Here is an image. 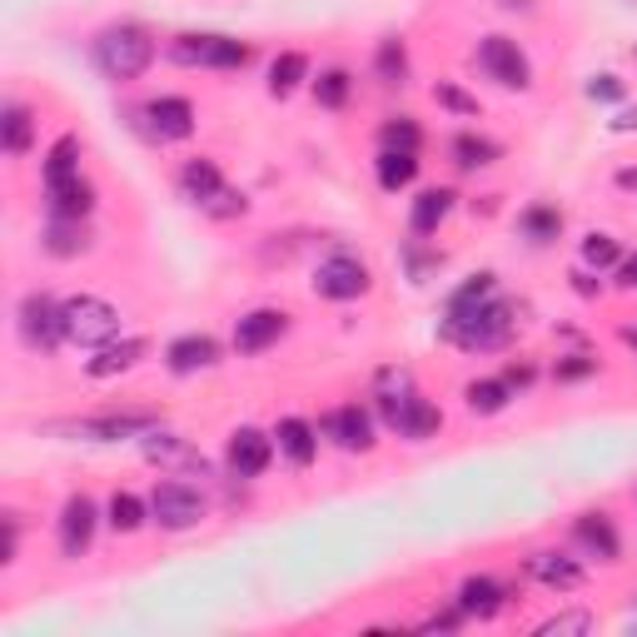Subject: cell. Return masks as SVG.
I'll use <instances>...</instances> for the list:
<instances>
[{"instance_id": "cell-31", "label": "cell", "mask_w": 637, "mask_h": 637, "mask_svg": "<svg viewBox=\"0 0 637 637\" xmlns=\"http://www.w3.org/2000/svg\"><path fill=\"white\" fill-rule=\"evenodd\" d=\"M304 76H310V60H304L300 50H284V56L270 66V90L274 95H290V90H300Z\"/></svg>"}, {"instance_id": "cell-19", "label": "cell", "mask_w": 637, "mask_h": 637, "mask_svg": "<svg viewBox=\"0 0 637 637\" xmlns=\"http://www.w3.org/2000/svg\"><path fill=\"white\" fill-rule=\"evenodd\" d=\"M90 209H95V189L80 175L50 185V219H85Z\"/></svg>"}, {"instance_id": "cell-24", "label": "cell", "mask_w": 637, "mask_h": 637, "mask_svg": "<svg viewBox=\"0 0 637 637\" xmlns=\"http://www.w3.org/2000/svg\"><path fill=\"white\" fill-rule=\"evenodd\" d=\"M498 608H503V588H498L493 578H469L459 588V612L463 618H493Z\"/></svg>"}, {"instance_id": "cell-48", "label": "cell", "mask_w": 637, "mask_h": 637, "mask_svg": "<svg viewBox=\"0 0 637 637\" xmlns=\"http://www.w3.org/2000/svg\"><path fill=\"white\" fill-rule=\"evenodd\" d=\"M618 284H623V290H637V254L618 264Z\"/></svg>"}, {"instance_id": "cell-3", "label": "cell", "mask_w": 637, "mask_h": 637, "mask_svg": "<svg viewBox=\"0 0 637 637\" xmlns=\"http://www.w3.org/2000/svg\"><path fill=\"white\" fill-rule=\"evenodd\" d=\"M120 334V310L105 300H95V294H76V300L66 304V339L80 349H105L110 339Z\"/></svg>"}, {"instance_id": "cell-8", "label": "cell", "mask_w": 637, "mask_h": 637, "mask_svg": "<svg viewBox=\"0 0 637 637\" xmlns=\"http://www.w3.org/2000/svg\"><path fill=\"white\" fill-rule=\"evenodd\" d=\"M369 284L374 280L354 254H334L314 270V294H324V300H359V294H369Z\"/></svg>"}, {"instance_id": "cell-25", "label": "cell", "mask_w": 637, "mask_h": 637, "mask_svg": "<svg viewBox=\"0 0 637 637\" xmlns=\"http://www.w3.org/2000/svg\"><path fill=\"white\" fill-rule=\"evenodd\" d=\"M449 209H453V189H423V195L413 199V215H409L413 235H433V229L449 219Z\"/></svg>"}, {"instance_id": "cell-12", "label": "cell", "mask_w": 637, "mask_h": 637, "mask_svg": "<svg viewBox=\"0 0 637 637\" xmlns=\"http://www.w3.org/2000/svg\"><path fill=\"white\" fill-rule=\"evenodd\" d=\"M284 329H290V318H284L280 310H254V314H244L235 324V349H239V354H264V349H270Z\"/></svg>"}, {"instance_id": "cell-27", "label": "cell", "mask_w": 637, "mask_h": 637, "mask_svg": "<svg viewBox=\"0 0 637 637\" xmlns=\"http://www.w3.org/2000/svg\"><path fill=\"white\" fill-rule=\"evenodd\" d=\"M413 175H419V150H384L379 155V185L394 195V189L413 185Z\"/></svg>"}, {"instance_id": "cell-40", "label": "cell", "mask_w": 637, "mask_h": 637, "mask_svg": "<svg viewBox=\"0 0 637 637\" xmlns=\"http://www.w3.org/2000/svg\"><path fill=\"white\" fill-rule=\"evenodd\" d=\"M419 140H423L419 125L403 120V115H399V120H389L384 130H379V145H384V150H419Z\"/></svg>"}, {"instance_id": "cell-47", "label": "cell", "mask_w": 637, "mask_h": 637, "mask_svg": "<svg viewBox=\"0 0 637 637\" xmlns=\"http://www.w3.org/2000/svg\"><path fill=\"white\" fill-rule=\"evenodd\" d=\"M503 384H508V389H523V384H533V369H528V364H513V369H508V374H503Z\"/></svg>"}, {"instance_id": "cell-50", "label": "cell", "mask_w": 637, "mask_h": 637, "mask_svg": "<svg viewBox=\"0 0 637 637\" xmlns=\"http://www.w3.org/2000/svg\"><path fill=\"white\" fill-rule=\"evenodd\" d=\"M618 189H628V195H637V169H618Z\"/></svg>"}, {"instance_id": "cell-6", "label": "cell", "mask_w": 637, "mask_h": 637, "mask_svg": "<svg viewBox=\"0 0 637 637\" xmlns=\"http://www.w3.org/2000/svg\"><path fill=\"white\" fill-rule=\"evenodd\" d=\"M478 70H483L488 80H498L503 90H528V80H533L528 56L518 50V40H508V36H488L483 46H478Z\"/></svg>"}, {"instance_id": "cell-23", "label": "cell", "mask_w": 637, "mask_h": 637, "mask_svg": "<svg viewBox=\"0 0 637 637\" xmlns=\"http://www.w3.org/2000/svg\"><path fill=\"white\" fill-rule=\"evenodd\" d=\"M274 439H280V449H284V459L294 463V469H310L314 463V453H318V439H314V429L304 419H284L280 423V433H274Z\"/></svg>"}, {"instance_id": "cell-7", "label": "cell", "mask_w": 637, "mask_h": 637, "mask_svg": "<svg viewBox=\"0 0 637 637\" xmlns=\"http://www.w3.org/2000/svg\"><path fill=\"white\" fill-rule=\"evenodd\" d=\"M140 125L150 140H189L195 135V105L179 95H159L140 110Z\"/></svg>"}, {"instance_id": "cell-9", "label": "cell", "mask_w": 637, "mask_h": 637, "mask_svg": "<svg viewBox=\"0 0 637 637\" xmlns=\"http://www.w3.org/2000/svg\"><path fill=\"white\" fill-rule=\"evenodd\" d=\"M95 523H100V513H95L90 498L85 493L66 498V513H60V553L85 558V548H90V538H95Z\"/></svg>"}, {"instance_id": "cell-35", "label": "cell", "mask_w": 637, "mask_h": 637, "mask_svg": "<svg viewBox=\"0 0 637 637\" xmlns=\"http://www.w3.org/2000/svg\"><path fill=\"white\" fill-rule=\"evenodd\" d=\"M523 235L533 239V244L558 239V235H562V215H558L553 205H533V209H523Z\"/></svg>"}, {"instance_id": "cell-30", "label": "cell", "mask_w": 637, "mask_h": 637, "mask_svg": "<svg viewBox=\"0 0 637 637\" xmlns=\"http://www.w3.org/2000/svg\"><path fill=\"white\" fill-rule=\"evenodd\" d=\"M30 110L26 105H6V120H0V145H6V155H26L30 150Z\"/></svg>"}, {"instance_id": "cell-52", "label": "cell", "mask_w": 637, "mask_h": 637, "mask_svg": "<svg viewBox=\"0 0 637 637\" xmlns=\"http://www.w3.org/2000/svg\"><path fill=\"white\" fill-rule=\"evenodd\" d=\"M503 6H523V10H528V6H533V0H503Z\"/></svg>"}, {"instance_id": "cell-34", "label": "cell", "mask_w": 637, "mask_h": 637, "mask_svg": "<svg viewBox=\"0 0 637 637\" xmlns=\"http://www.w3.org/2000/svg\"><path fill=\"white\" fill-rule=\"evenodd\" d=\"M453 159H459V169H483L498 159V145L483 140V135H459L453 140Z\"/></svg>"}, {"instance_id": "cell-33", "label": "cell", "mask_w": 637, "mask_h": 637, "mask_svg": "<svg viewBox=\"0 0 637 637\" xmlns=\"http://www.w3.org/2000/svg\"><path fill=\"white\" fill-rule=\"evenodd\" d=\"M508 399H513V389H508L503 379H473L469 384V409L473 413H503Z\"/></svg>"}, {"instance_id": "cell-2", "label": "cell", "mask_w": 637, "mask_h": 637, "mask_svg": "<svg viewBox=\"0 0 637 637\" xmlns=\"http://www.w3.org/2000/svg\"><path fill=\"white\" fill-rule=\"evenodd\" d=\"M443 334H449L459 349H473V354H488V349H503V344H508V334H513V310H508L503 300H488L478 314H469V318H453V324H443Z\"/></svg>"}, {"instance_id": "cell-46", "label": "cell", "mask_w": 637, "mask_h": 637, "mask_svg": "<svg viewBox=\"0 0 637 637\" xmlns=\"http://www.w3.org/2000/svg\"><path fill=\"white\" fill-rule=\"evenodd\" d=\"M592 369H598V364H592V359L572 354V359H562V364H558V379H562V384H572V379H588Z\"/></svg>"}, {"instance_id": "cell-37", "label": "cell", "mask_w": 637, "mask_h": 637, "mask_svg": "<svg viewBox=\"0 0 637 637\" xmlns=\"http://www.w3.org/2000/svg\"><path fill=\"white\" fill-rule=\"evenodd\" d=\"M140 523H145V503L120 488V493L110 498V528H115V533H135Z\"/></svg>"}, {"instance_id": "cell-45", "label": "cell", "mask_w": 637, "mask_h": 637, "mask_svg": "<svg viewBox=\"0 0 637 637\" xmlns=\"http://www.w3.org/2000/svg\"><path fill=\"white\" fill-rule=\"evenodd\" d=\"M588 100H623V80L618 76H592L588 80Z\"/></svg>"}, {"instance_id": "cell-16", "label": "cell", "mask_w": 637, "mask_h": 637, "mask_svg": "<svg viewBox=\"0 0 637 637\" xmlns=\"http://www.w3.org/2000/svg\"><path fill=\"white\" fill-rule=\"evenodd\" d=\"M169 369L175 374H195V369H209V364H219V344L209 334H185V339H175L169 344Z\"/></svg>"}, {"instance_id": "cell-51", "label": "cell", "mask_w": 637, "mask_h": 637, "mask_svg": "<svg viewBox=\"0 0 637 637\" xmlns=\"http://www.w3.org/2000/svg\"><path fill=\"white\" fill-rule=\"evenodd\" d=\"M623 344H628V349H637V329H623Z\"/></svg>"}, {"instance_id": "cell-36", "label": "cell", "mask_w": 637, "mask_h": 637, "mask_svg": "<svg viewBox=\"0 0 637 637\" xmlns=\"http://www.w3.org/2000/svg\"><path fill=\"white\" fill-rule=\"evenodd\" d=\"M349 90H354V80H349V70H324V76L314 80V100L324 105V110H344Z\"/></svg>"}, {"instance_id": "cell-21", "label": "cell", "mask_w": 637, "mask_h": 637, "mask_svg": "<svg viewBox=\"0 0 637 637\" xmlns=\"http://www.w3.org/2000/svg\"><path fill=\"white\" fill-rule=\"evenodd\" d=\"M389 429H394L399 439H433V433L443 429V413L433 409L429 399H409V403H403V413L389 423Z\"/></svg>"}, {"instance_id": "cell-5", "label": "cell", "mask_w": 637, "mask_h": 637, "mask_svg": "<svg viewBox=\"0 0 637 637\" xmlns=\"http://www.w3.org/2000/svg\"><path fill=\"white\" fill-rule=\"evenodd\" d=\"M150 518L165 533H185V528H195L205 518V498L189 483H159L150 493Z\"/></svg>"}, {"instance_id": "cell-32", "label": "cell", "mask_w": 637, "mask_h": 637, "mask_svg": "<svg viewBox=\"0 0 637 637\" xmlns=\"http://www.w3.org/2000/svg\"><path fill=\"white\" fill-rule=\"evenodd\" d=\"M374 76L384 85H403V76H409V50H403V40L389 36L384 46L374 50Z\"/></svg>"}, {"instance_id": "cell-18", "label": "cell", "mask_w": 637, "mask_h": 637, "mask_svg": "<svg viewBox=\"0 0 637 637\" xmlns=\"http://www.w3.org/2000/svg\"><path fill=\"white\" fill-rule=\"evenodd\" d=\"M374 399H379V413H384V423H394L403 413V403L419 399V389H413V374L409 369H384V374L374 379Z\"/></svg>"}, {"instance_id": "cell-17", "label": "cell", "mask_w": 637, "mask_h": 637, "mask_svg": "<svg viewBox=\"0 0 637 637\" xmlns=\"http://www.w3.org/2000/svg\"><path fill=\"white\" fill-rule=\"evenodd\" d=\"M145 359V339H110L105 349H95V359L85 369H90L95 379H110V374H125V369H135Z\"/></svg>"}, {"instance_id": "cell-14", "label": "cell", "mask_w": 637, "mask_h": 637, "mask_svg": "<svg viewBox=\"0 0 637 637\" xmlns=\"http://www.w3.org/2000/svg\"><path fill=\"white\" fill-rule=\"evenodd\" d=\"M528 578H538L553 592H578L582 588V568L568 553H553V548H543V553L528 558Z\"/></svg>"}, {"instance_id": "cell-4", "label": "cell", "mask_w": 637, "mask_h": 637, "mask_svg": "<svg viewBox=\"0 0 637 637\" xmlns=\"http://www.w3.org/2000/svg\"><path fill=\"white\" fill-rule=\"evenodd\" d=\"M20 339L40 354H50L66 339V304H56L50 294H26L20 300Z\"/></svg>"}, {"instance_id": "cell-39", "label": "cell", "mask_w": 637, "mask_h": 637, "mask_svg": "<svg viewBox=\"0 0 637 637\" xmlns=\"http://www.w3.org/2000/svg\"><path fill=\"white\" fill-rule=\"evenodd\" d=\"M249 66V46L229 36H215V50H209V70H244Z\"/></svg>"}, {"instance_id": "cell-11", "label": "cell", "mask_w": 637, "mask_h": 637, "mask_svg": "<svg viewBox=\"0 0 637 637\" xmlns=\"http://www.w3.org/2000/svg\"><path fill=\"white\" fill-rule=\"evenodd\" d=\"M145 459L159 463V469H175V473H209L205 453H195L185 439H169V433H145Z\"/></svg>"}, {"instance_id": "cell-15", "label": "cell", "mask_w": 637, "mask_h": 637, "mask_svg": "<svg viewBox=\"0 0 637 637\" xmlns=\"http://www.w3.org/2000/svg\"><path fill=\"white\" fill-rule=\"evenodd\" d=\"M150 429H155L150 413H120V419H85V423H70V433H80V439H95V443L130 439V433H150Z\"/></svg>"}, {"instance_id": "cell-20", "label": "cell", "mask_w": 637, "mask_h": 637, "mask_svg": "<svg viewBox=\"0 0 637 637\" xmlns=\"http://www.w3.org/2000/svg\"><path fill=\"white\" fill-rule=\"evenodd\" d=\"M572 533H578V543L588 548L598 562H618V533H612L608 513H582Z\"/></svg>"}, {"instance_id": "cell-22", "label": "cell", "mask_w": 637, "mask_h": 637, "mask_svg": "<svg viewBox=\"0 0 637 637\" xmlns=\"http://www.w3.org/2000/svg\"><path fill=\"white\" fill-rule=\"evenodd\" d=\"M179 189H185V195L195 199L199 209H205L209 199L225 189V179H219V165H215V159H189V165L179 169Z\"/></svg>"}, {"instance_id": "cell-26", "label": "cell", "mask_w": 637, "mask_h": 637, "mask_svg": "<svg viewBox=\"0 0 637 637\" xmlns=\"http://www.w3.org/2000/svg\"><path fill=\"white\" fill-rule=\"evenodd\" d=\"M488 300H498V284H493V274H478V280L463 284V290H453V300H449V318H443V324H453V318H469V314H478Z\"/></svg>"}, {"instance_id": "cell-28", "label": "cell", "mask_w": 637, "mask_h": 637, "mask_svg": "<svg viewBox=\"0 0 637 637\" xmlns=\"http://www.w3.org/2000/svg\"><path fill=\"white\" fill-rule=\"evenodd\" d=\"M46 249L56 254V259H70V254H85V249H90V235H85L80 219H50Z\"/></svg>"}, {"instance_id": "cell-53", "label": "cell", "mask_w": 637, "mask_h": 637, "mask_svg": "<svg viewBox=\"0 0 637 637\" xmlns=\"http://www.w3.org/2000/svg\"><path fill=\"white\" fill-rule=\"evenodd\" d=\"M633 60H637V46H633Z\"/></svg>"}, {"instance_id": "cell-10", "label": "cell", "mask_w": 637, "mask_h": 637, "mask_svg": "<svg viewBox=\"0 0 637 637\" xmlns=\"http://www.w3.org/2000/svg\"><path fill=\"white\" fill-rule=\"evenodd\" d=\"M270 459H274V439L259 429H239L235 439H229V453H225V463L235 478H259L270 469Z\"/></svg>"}, {"instance_id": "cell-1", "label": "cell", "mask_w": 637, "mask_h": 637, "mask_svg": "<svg viewBox=\"0 0 637 637\" xmlns=\"http://www.w3.org/2000/svg\"><path fill=\"white\" fill-rule=\"evenodd\" d=\"M95 66L120 85L140 80L145 70L155 66V40L145 36L140 26H110V30H100V40H95Z\"/></svg>"}, {"instance_id": "cell-29", "label": "cell", "mask_w": 637, "mask_h": 637, "mask_svg": "<svg viewBox=\"0 0 637 637\" xmlns=\"http://www.w3.org/2000/svg\"><path fill=\"white\" fill-rule=\"evenodd\" d=\"M76 175H80V140L60 135L46 155V185H60V179H76Z\"/></svg>"}, {"instance_id": "cell-42", "label": "cell", "mask_w": 637, "mask_h": 637, "mask_svg": "<svg viewBox=\"0 0 637 637\" xmlns=\"http://www.w3.org/2000/svg\"><path fill=\"white\" fill-rule=\"evenodd\" d=\"M244 209H249V199H244L239 189H229V185H225V189H219V195L205 205V215H215V219H235V215H244Z\"/></svg>"}, {"instance_id": "cell-41", "label": "cell", "mask_w": 637, "mask_h": 637, "mask_svg": "<svg viewBox=\"0 0 637 637\" xmlns=\"http://www.w3.org/2000/svg\"><path fill=\"white\" fill-rule=\"evenodd\" d=\"M582 264H592V270L618 264V239H612V235H588V239H582Z\"/></svg>"}, {"instance_id": "cell-13", "label": "cell", "mask_w": 637, "mask_h": 637, "mask_svg": "<svg viewBox=\"0 0 637 637\" xmlns=\"http://www.w3.org/2000/svg\"><path fill=\"white\" fill-rule=\"evenodd\" d=\"M324 433L339 443V449H374V423H369V413L359 409V403H344L339 413H329L324 419Z\"/></svg>"}, {"instance_id": "cell-38", "label": "cell", "mask_w": 637, "mask_h": 637, "mask_svg": "<svg viewBox=\"0 0 637 637\" xmlns=\"http://www.w3.org/2000/svg\"><path fill=\"white\" fill-rule=\"evenodd\" d=\"M209 50H215V36H179L175 46H169V60H179V66H205V70H209Z\"/></svg>"}, {"instance_id": "cell-49", "label": "cell", "mask_w": 637, "mask_h": 637, "mask_svg": "<svg viewBox=\"0 0 637 637\" xmlns=\"http://www.w3.org/2000/svg\"><path fill=\"white\" fill-rule=\"evenodd\" d=\"M612 130H618V135H628V130H637V110H623V115H618V120H612Z\"/></svg>"}, {"instance_id": "cell-43", "label": "cell", "mask_w": 637, "mask_h": 637, "mask_svg": "<svg viewBox=\"0 0 637 637\" xmlns=\"http://www.w3.org/2000/svg\"><path fill=\"white\" fill-rule=\"evenodd\" d=\"M538 633H543V637H553V633H592V618H588V612H558V618L538 623Z\"/></svg>"}, {"instance_id": "cell-44", "label": "cell", "mask_w": 637, "mask_h": 637, "mask_svg": "<svg viewBox=\"0 0 637 637\" xmlns=\"http://www.w3.org/2000/svg\"><path fill=\"white\" fill-rule=\"evenodd\" d=\"M433 100L449 105V110H459V115H478V100H473V95H463L459 85H439V90H433Z\"/></svg>"}]
</instances>
